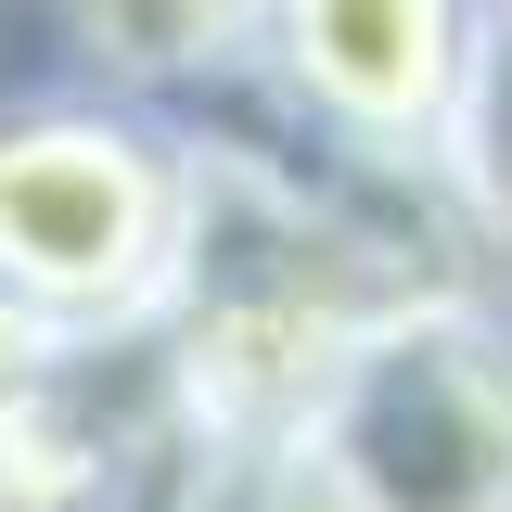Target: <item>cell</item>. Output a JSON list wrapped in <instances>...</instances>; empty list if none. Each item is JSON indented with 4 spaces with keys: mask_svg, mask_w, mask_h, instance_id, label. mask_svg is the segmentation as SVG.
<instances>
[{
    "mask_svg": "<svg viewBox=\"0 0 512 512\" xmlns=\"http://www.w3.org/2000/svg\"><path fill=\"white\" fill-rule=\"evenodd\" d=\"M52 13L77 39V77L192 116V103L244 90V52H256V13L269 0H52Z\"/></svg>",
    "mask_w": 512,
    "mask_h": 512,
    "instance_id": "4",
    "label": "cell"
},
{
    "mask_svg": "<svg viewBox=\"0 0 512 512\" xmlns=\"http://www.w3.org/2000/svg\"><path fill=\"white\" fill-rule=\"evenodd\" d=\"M192 116L103 77L0 103V384L52 359H128L192 269Z\"/></svg>",
    "mask_w": 512,
    "mask_h": 512,
    "instance_id": "1",
    "label": "cell"
},
{
    "mask_svg": "<svg viewBox=\"0 0 512 512\" xmlns=\"http://www.w3.org/2000/svg\"><path fill=\"white\" fill-rule=\"evenodd\" d=\"M308 448L359 512H512V308L487 282L397 308L308 410Z\"/></svg>",
    "mask_w": 512,
    "mask_h": 512,
    "instance_id": "2",
    "label": "cell"
},
{
    "mask_svg": "<svg viewBox=\"0 0 512 512\" xmlns=\"http://www.w3.org/2000/svg\"><path fill=\"white\" fill-rule=\"evenodd\" d=\"M205 512H359V500L308 436H282V448H205Z\"/></svg>",
    "mask_w": 512,
    "mask_h": 512,
    "instance_id": "6",
    "label": "cell"
},
{
    "mask_svg": "<svg viewBox=\"0 0 512 512\" xmlns=\"http://www.w3.org/2000/svg\"><path fill=\"white\" fill-rule=\"evenodd\" d=\"M436 205L474 256V282L512 269V0L474 13V64H461V103L436 128Z\"/></svg>",
    "mask_w": 512,
    "mask_h": 512,
    "instance_id": "5",
    "label": "cell"
},
{
    "mask_svg": "<svg viewBox=\"0 0 512 512\" xmlns=\"http://www.w3.org/2000/svg\"><path fill=\"white\" fill-rule=\"evenodd\" d=\"M474 13L487 0H269L244 52V103L346 167L436 180V128L474 64Z\"/></svg>",
    "mask_w": 512,
    "mask_h": 512,
    "instance_id": "3",
    "label": "cell"
},
{
    "mask_svg": "<svg viewBox=\"0 0 512 512\" xmlns=\"http://www.w3.org/2000/svg\"><path fill=\"white\" fill-rule=\"evenodd\" d=\"M0 512H52V500H39V487H26V474L0 461Z\"/></svg>",
    "mask_w": 512,
    "mask_h": 512,
    "instance_id": "7",
    "label": "cell"
}]
</instances>
